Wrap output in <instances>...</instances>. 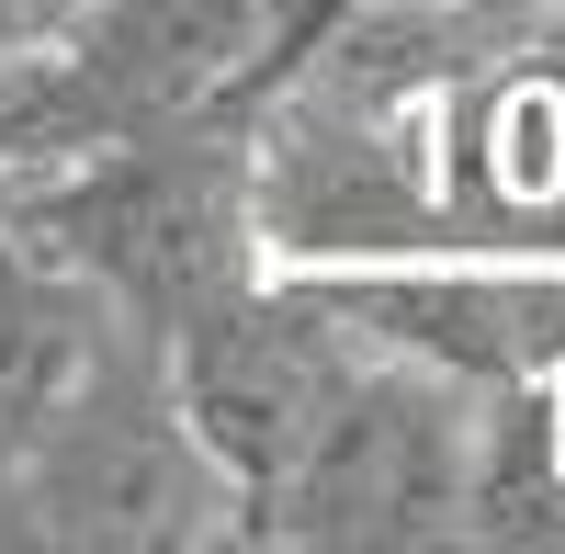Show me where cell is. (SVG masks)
Segmentation results:
<instances>
[{
	"label": "cell",
	"mask_w": 565,
	"mask_h": 554,
	"mask_svg": "<svg viewBox=\"0 0 565 554\" xmlns=\"http://www.w3.org/2000/svg\"><path fill=\"white\" fill-rule=\"evenodd\" d=\"M12 215L136 340H170L193 306L271 271L260 226H249V114H204V125H159V136H125V148H90L68 170H45Z\"/></svg>",
	"instance_id": "6da1fadb"
},
{
	"label": "cell",
	"mask_w": 565,
	"mask_h": 554,
	"mask_svg": "<svg viewBox=\"0 0 565 554\" xmlns=\"http://www.w3.org/2000/svg\"><path fill=\"white\" fill-rule=\"evenodd\" d=\"M476 419H487V385H463V374H441V362L373 340V362L295 441V465L238 498V543H317V554L463 543Z\"/></svg>",
	"instance_id": "7a4b0ae2"
},
{
	"label": "cell",
	"mask_w": 565,
	"mask_h": 554,
	"mask_svg": "<svg viewBox=\"0 0 565 554\" xmlns=\"http://www.w3.org/2000/svg\"><path fill=\"white\" fill-rule=\"evenodd\" d=\"M12 543H238V487L181 430L136 329L12 441Z\"/></svg>",
	"instance_id": "3957f363"
},
{
	"label": "cell",
	"mask_w": 565,
	"mask_h": 554,
	"mask_svg": "<svg viewBox=\"0 0 565 554\" xmlns=\"http://www.w3.org/2000/svg\"><path fill=\"white\" fill-rule=\"evenodd\" d=\"M159 351V385L181 407V430L215 452L226 487H271L295 465V441L328 419V396H340L362 362H373V329L317 284V271H249L238 295L193 306Z\"/></svg>",
	"instance_id": "277c9868"
},
{
	"label": "cell",
	"mask_w": 565,
	"mask_h": 554,
	"mask_svg": "<svg viewBox=\"0 0 565 554\" xmlns=\"http://www.w3.org/2000/svg\"><path fill=\"white\" fill-rule=\"evenodd\" d=\"M114 340H125V317L90 295L23 215H0V452H12Z\"/></svg>",
	"instance_id": "5b68a950"
},
{
	"label": "cell",
	"mask_w": 565,
	"mask_h": 554,
	"mask_svg": "<svg viewBox=\"0 0 565 554\" xmlns=\"http://www.w3.org/2000/svg\"><path fill=\"white\" fill-rule=\"evenodd\" d=\"M441 12L487 23V34H532V23H554V12H565V0H441Z\"/></svg>",
	"instance_id": "8992f818"
}]
</instances>
